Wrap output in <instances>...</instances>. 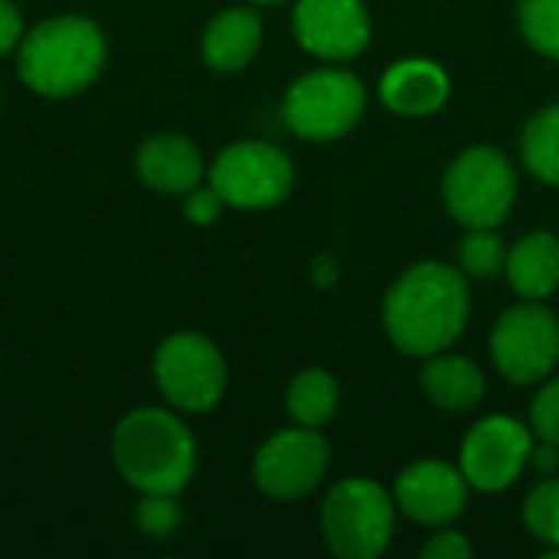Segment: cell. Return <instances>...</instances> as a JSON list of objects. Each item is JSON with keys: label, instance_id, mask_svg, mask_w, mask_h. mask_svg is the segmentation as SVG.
Segmentation results:
<instances>
[{"label": "cell", "instance_id": "obj_1", "mask_svg": "<svg viewBox=\"0 0 559 559\" xmlns=\"http://www.w3.org/2000/svg\"><path fill=\"white\" fill-rule=\"evenodd\" d=\"M380 318L390 344L400 354L419 360L442 354L468 328V278L449 262H416L383 295Z\"/></svg>", "mask_w": 559, "mask_h": 559}, {"label": "cell", "instance_id": "obj_2", "mask_svg": "<svg viewBox=\"0 0 559 559\" xmlns=\"http://www.w3.org/2000/svg\"><path fill=\"white\" fill-rule=\"evenodd\" d=\"M121 478L141 495H180L197 472V442L170 409L128 413L111 439Z\"/></svg>", "mask_w": 559, "mask_h": 559}, {"label": "cell", "instance_id": "obj_3", "mask_svg": "<svg viewBox=\"0 0 559 559\" xmlns=\"http://www.w3.org/2000/svg\"><path fill=\"white\" fill-rule=\"evenodd\" d=\"M20 79L43 98H69L88 88L108 56L98 23L85 16H52L23 33L16 46Z\"/></svg>", "mask_w": 559, "mask_h": 559}, {"label": "cell", "instance_id": "obj_4", "mask_svg": "<svg viewBox=\"0 0 559 559\" xmlns=\"http://www.w3.org/2000/svg\"><path fill=\"white\" fill-rule=\"evenodd\" d=\"M396 531V501L373 478L337 481L321 504V537L337 559H377Z\"/></svg>", "mask_w": 559, "mask_h": 559}, {"label": "cell", "instance_id": "obj_5", "mask_svg": "<svg viewBox=\"0 0 559 559\" xmlns=\"http://www.w3.org/2000/svg\"><path fill=\"white\" fill-rule=\"evenodd\" d=\"M442 200L465 229H498L518 203V170L501 147H465L442 177Z\"/></svg>", "mask_w": 559, "mask_h": 559}, {"label": "cell", "instance_id": "obj_6", "mask_svg": "<svg viewBox=\"0 0 559 559\" xmlns=\"http://www.w3.org/2000/svg\"><path fill=\"white\" fill-rule=\"evenodd\" d=\"M367 111V88L350 69H314L295 79L285 92V124L314 144L341 141Z\"/></svg>", "mask_w": 559, "mask_h": 559}, {"label": "cell", "instance_id": "obj_7", "mask_svg": "<svg viewBox=\"0 0 559 559\" xmlns=\"http://www.w3.org/2000/svg\"><path fill=\"white\" fill-rule=\"evenodd\" d=\"M491 360L514 386L544 383L559 367V318L544 301L511 305L491 328Z\"/></svg>", "mask_w": 559, "mask_h": 559}, {"label": "cell", "instance_id": "obj_8", "mask_svg": "<svg viewBox=\"0 0 559 559\" xmlns=\"http://www.w3.org/2000/svg\"><path fill=\"white\" fill-rule=\"evenodd\" d=\"M154 383L174 409L210 413L229 383L226 357L206 334H174L154 354Z\"/></svg>", "mask_w": 559, "mask_h": 559}, {"label": "cell", "instance_id": "obj_9", "mask_svg": "<svg viewBox=\"0 0 559 559\" xmlns=\"http://www.w3.org/2000/svg\"><path fill=\"white\" fill-rule=\"evenodd\" d=\"M210 187L236 210H272L292 197L295 164L265 141H236L210 164Z\"/></svg>", "mask_w": 559, "mask_h": 559}, {"label": "cell", "instance_id": "obj_10", "mask_svg": "<svg viewBox=\"0 0 559 559\" xmlns=\"http://www.w3.org/2000/svg\"><path fill=\"white\" fill-rule=\"evenodd\" d=\"M331 468V445L318 429L295 426L262 442L252 462L259 491L272 501H298L321 488Z\"/></svg>", "mask_w": 559, "mask_h": 559}, {"label": "cell", "instance_id": "obj_11", "mask_svg": "<svg viewBox=\"0 0 559 559\" xmlns=\"http://www.w3.org/2000/svg\"><path fill=\"white\" fill-rule=\"evenodd\" d=\"M534 452V429L511 416H485L475 423L462 442L459 468L472 491L501 495L508 491L524 468L531 465Z\"/></svg>", "mask_w": 559, "mask_h": 559}, {"label": "cell", "instance_id": "obj_12", "mask_svg": "<svg viewBox=\"0 0 559 559\" xmlns=\"http://www.w3.org/2000/svg\"><path fill=\"white\" fill-rule=\"evenodd\" d=\"M292 29L305 52L328 62H347L370 46L373 20L364 0H298Z\"/></svg>", "mask_w": 559, "mask_h": 559}, {"label": "cell", "instance_id": "obj_13", "mask_svg": "<svg viewBox=\"0 0 559 559\" xmlns=\"http://www.w3.org/2000/svg\"><path fill=\"white\" fill-rule=\"evenodd\" d=\"M472 485L462 468L442 459H419L396 475L393 501L403 518L419 527H449L468 511Z\"/></svg>", "mask_w": 559, "mask_h": 559}, {"label": "cell", "instance_id": "obj_14", "mask_svg": "<svg viewBox=\"0 0 559 559\" xmlns=\"http://www.w3.org/2000/svg\"><path fill=\"white\" fill-rule=\"evenodd\" d=\"M452 95V79L436 59L409 56L396 59L380 79V98L393 115L403 118H429L445 108Z\"/></svg>", "mask_w": 559, "mask_h": 559}, {"label": "cell", "instance_id": "obj_15", "mask_svg": "<svg viewBox=\"0 0 559 559\" xmlns=\"http://www.w3.org/2000/svg\"><path fill=\"white\" fill-rule=\"evenodd\" d=\"M206 164L200 147L183 134H154L138 151V177L164 197L190 193L203 183Z\"/></svg>", "mask_w": 559, "mask_h": 559}, {"label": "cell", "instance_id": "obj_16", "mask_svg": "<svg viewBox=\"0 0 559 559\" xmlns=\"http://www.w3.org/2000/svg\"><path fill=\"white\" fill-rule=\"evenodd\" d=\"M262 36H265V23H262L259 10H252V7L219 10L206 23L203 39H200L203 62L216 72H239L262 49Z\"/></svg>", "mask_w": 559, "mask_h": 559}, {"label": "cell", "instance_id": "obj_17", "mask_svg": "<svg viewBox=\"0 0 559 559\" xmlns=\"http://www.w3.org/2000/svg\"><path fill=\"white\" fill-rule=\"evenodd\" d=\"M419 386L429 396V403L445 413H468L488 393V380H485L481 367L472 357L449 354V350L426 357Z\"/></svg>", "mask_w": 559, "mask_h": 559}, {"label": "cell", "instance_id": "obj_18", "mask_svg": "<svg viewBox=\"0 0 559 559\" xmlns=\"http://www.w3.org/2000/svg\"><path fill=\"white\" fill-rule=\"evenodd\" d=\"M504 275L527 301H544L559 288V236L534 229L508 249Z\"/></svg>", "mask_w": 559, "mask_h": 559}, {"label": "cell", "instance_id": "obj_19", "mask_svg": "<svg viewBox=\"0 0 559 559\" xmlns=\"http://www.w3.org/2000/svg\"><path fill=\"white\" fill-rule=\"evenodd\" d=\"M337 406H341V386L334 373H328L324 367H308L288 383L285 409L295 426L324 429L334 419Z\"/></svg>", "mask_w": 559, "mask_h": 559}, {"label": "cell", "instance_id": "obj_20", "mask_svg": "<svg viewBox=\"0 0 559 559\" xmlns=\"http://www.w3.org/2000/svg\"><path fill=\"white\" fill-rule=\"evenodd\" d=\"M521 157H524V167L537 180H544L550 187H559V102L540 108L524 124Z\"/></svg>", "mask_w": 559, "mask_h": 559}, {"label": "cell", "instance_id": "obj_21", "mask_svg": "<svg viewBox=\"0 0 559 559\" xmlns=\"http://www.w3.org/2000/svg\"><path fill=\"white\" fill-rule=\"evenodd\" d=\"M508 246L498 236V229H468V236L459 242V269L465 278L491 282L504 272Z\"/></svg>", "mask_w": 559, "mask_h": 559}, {"label": "cell", "instance_id": "obj_22", "mask_svg": "<svg viewBox=\"0 0 559 559\" xmlns=\"http://www.w3.org/2000/svg\"><path fill=\"white\" fill-rule=\"evenodd\" d=\"M524 527L544 547H559V478L534 485L524 498Z\"/></svg>", "mask_w": 559, "mask_h": 559}, {"label": "cell", "instance_id": "obj_23", "mask_svg": "<svg viewBox=\"0 0 559 559\" xmlns=\"http://www.w3.org/2000/svg\"><path fill=\"white\" fill-rule=\"evenodd\" d=\"M518 23L531 49L559 59V0H521Z\"/></svg>", "mask_w": 559, "mask_h": 559}, {"label": "cell", "instance_id": "obj_24", "mask_svg": "<svg viewBox=\"0 0 559 559\" xmlns=\"http://www.w3.org/2000/svg\"><path fill=\"white\" fill-rule=\"evenodd\" d=\"M177 495H144L141 504H138V527L147 534V537H170L183 514L174 501Z\"/></svg>", "mask_w": 559, "mask_h": 559}, {"label": "cell", "instance_id": "obj_25", "mask_svg": "<svg viewBox=\"0 0 559 559\" xmlns=\"http://www.w3.org/2000/svg\"><path fill=\"white\" fill-rule=\"evenodd\" d=\"M531 429L537 439L559 445V377H547L531 403Z\"/></svg>", "mask_w": 559, "mask_h": 559}, {"label": "cell", "instance_id": "obj_26", "mask_svg": "<svg viewBox=\"0 0 559 559\" xmlns=\"http://www.w3.org/2000/svg\"><path fill=\"white\" fill-rule=\"evenodd\" d=\"M475 554V547L468 544L465 534L452 531L449 527H436V534L419 547V557L423 559H468Z\"/></svg>", "mask_w": 559, "mask_h": 559}, {"label": "cell", "instance_id": "obj_27", "mask_svg": "<svg viewBox=\"0 0 559 559\" xmlns=\"http://www.w3.org/2000/svg\"><path fill=\"white\" fill-rule=\"evenodd\" d=\"M223 197L213 187H193L190 193H183V213L193 226H213L223 213Z\"/></svg>", "mask_w": 559, "mask_h": 559}, {"label": "cell", "instance_id": "obj_28", "mask_svg": "<svg viewBox=\"0 0 559 559\" xmlns=\"http://www.w3.org/2000/svg\"><path fill=\"white\" fill-rule=\"evenodd\" d=\"M23 13L13 0H0V56L20 46L23 39Z\"/></svg>", "mask_w": 559, "mask_h": 559}, {"label": "cell", "instance_id": "obj_29", "mask_svg": "<svg viewBox=\"0 0 559 559\" xmlns=\"http://www.w3.org/2000/svg\"><path fill=\"white\" fill-rule=\"evenodd\" d=\"M531 465H534L540 475L550 478L554 472H559V445L540 439V445H534V452H531Z\"/></svg>", "mask_w": 559, "mask_h": 559}, {"label": "cell", "instance_id": "obj_30", "mask_svg": "<svg viewBox=\"0 0 559 559\" xmlns=\"http://www.w3.org/2000/svg\"><path fill=\"white\" fill-rule=\"evenodd\" d=\"M314 282H318L321 288H331V285L337 282V262H334L331 255H318V259H314Z\"/></svg>", "mask_w": 559, "mask_h": 559}, {"label": "cell", "instance_id": "obj_31", "mask_svg": "<svg viewBox=\"0 0 559 559\" xmlns=\"http://www.w3.org/2000/svg\"><path fill=\"white\" fill-rule=\"evenodd\" d=\"M544 559H559V547H547V550H544Z\"/></svg>", "mask_w": 559, "mask_h": 559}, {"label": "cell", "instance_id": "obj_32", "mask_svg": "<svg viewBox=\"0 0 559 559\" xmlns=\"http://www.w3.org/2000/svg\"><path fill=\"white\" fill-rule=\"evenodd\" d=\"M252 3H262V7H269V3H285V0H252Z\"/></svg>", "mask_w": 559, "mask_h": 559}]
</instances>
